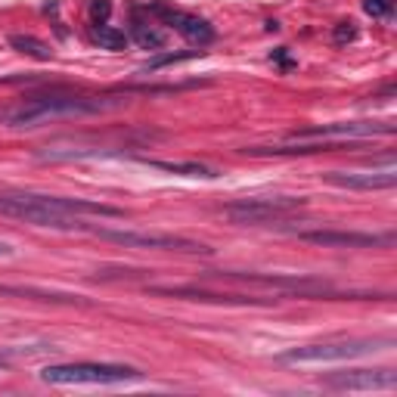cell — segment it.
Masks as SVG:
<instances>
[{
	"instance_id": "8fae6325",
	"label": "cell",
	"mask_w": 397,
	"mask_h": 397,
	"mask_svg": "<svg viewBox=\"0 0 397 397\" xmlns=\"http://www.w3.org/2000/svg\"><path fill=\"white\" fill-rule=\"evenodd\" d=\"M152 295H167V298H183V301H205V304H236V307H245V304H270L267 298H252V295H217V292H205V289H192V285H152Z\"/></svg>"
},
{
	"instance_id": "ffe728a7",
	"label": "cell",
	"mask_w": 397,
	"mask_h": 397,
	"mask_svg": "<svg viewBox=\"0 0 397 397\" xmlns=\"http://www.w3.org/2000/svg\"><path fill=\"white\" fill-rule=\"evenodd\" d=\"M363 12L372 19H388L394 12V0H363Z\"/></svg>"
},
{
	"instance_id": "44dd1931",
	"label": "cell",
	"mask_w": 397,
	"mask_h": 397,
	"mask_svg": "<svg viewBox=\"0 0 397 397\" xmlns=\"http://www.w3.org/2000/svg\"><path fill=\"white\" fill-rule=\"evenodd\" d=\"M109 16H112V3H109V0H90V19H93V22L103 25Z\"/></svg>"
},
{
	"instance_id": "3957f363",
	"label": "cell",
	"mask_w": 397,
	"mask_h": 397,
	"mask_svg": "<svg viewBox=\"0 0 397 397\" xmlns=\"http://www.w3.org/2000/svg\"><path fill=\"white\" fill-rule=\"evenodd\" d=\"M136 378L143 372L124 363H56L41 369V382L47 385H118Z\"/></svg>"
},
{
	"instance_id": "277c9868",
	"label": "cell",
	"mask_w": 397,
	"mask_h": 397,
	"mask_svg": "<svg viewBox=\"0 0 397 397\" xmlns=\"http://www.w3.org/2000/svg\"><path fill=\"white\" fill-rule=\"evenodd\" d=\"M382 345H391V338H345L326 341V345H304L279 354V363H335V360H354L376 354Z\"/></svg>"
},
{
	"instance_id": "52a82bcc",
	"label": "cell",
	"mask_w": 397,
	"mask_h": 397,
	"mask_svg": "<svg viewBox=\"0 0 397 397\" xmlns=\"http://www.w3.org/2000/svg\"><path fill=\"white\" fill-rule=\"evenodd\" d=\"M391 121H335V124H314V128L292 130L289 140H369V136H391L394 134Z\"/></svg>"
},
{
	"instance_id": "7402d4cb",
	"label": "cell",
	"mask_w": 397,
	"mask_h": 397,
	"mask_svg": "<svg viewBox=\"0 0 397 397\" xmlns=\"http://www.w3.org/2000/svg\"><path fill=\"white\" fill-rule=\"evenodd\" d=\"M354 37H357V28H354V22H338L332 31V41L335 43H351Z\"/></svg>"
},
{
	"instance_id": "ba28073f",
	"label": "cell",
	"mask_w": 397,
	"mask_h": 397,
	"mask_svg": "<svg viewBox=\"0 0 397 397\" xmlns=\"http://www.w3.org/2000/svg\"><path fill=\"white\" fill-rule=\"evenodd\" d=\"M217 279H236V283H252V285H264V289H292L298 295H326L332 285L326 279L316 276H289V273H239V270H217L208 273Z\"/></svg>"
},
{
	"instance_id": "5bb4252c",
	"label": "cell",
	"mask_w": 397,
	"mask_h": 397,
	"mask_svg": "<svg viewBox=\"0 0 397 397\" xmlns=\"http://www.w3.org/2000/svg\"><path fill=\"white\" fill-rule=\"evenodd\" d=\"M0 295H19V298H37V301H56V304H90L87 298L72 295V292H53V289H34V285H6L0 283Z\"/></svg>"
},
{
	"instance_id": "5b68a950",
	"label": "cell",
	"mask_w": 397,
	"mask_h": 397,
	"mask_svg": "<svg viewBox=\"0 0 397 397\" xmlns=\"http://www.w3.org/2000/svg\"><path fill=\"white\" fill-rule=\"evenodd\" d=\"M99 239H109L124 248H159V252H183V254H211L205 242L186 239V236H171V233H136V230H93Z\"/></svg>"
},
{
	"instance_id": "7c38bea8",
	"label": "cell",
	"mask_w": 397,
	"mask_h": 397,
	"mask_svg": "<svg viewBox=\"0 0 397 397\" xmlns=\"http://www.w3.org/2000/svg\"><path fill=\"white\" fill-rule=\"evenodd\" d=\"M323 180L341 190H391L397 186V171L385 167V171H369V174H347V171H326Z\"/></svg>"
},
{
	"instance_id": "30bf717a",
	"label": "cell",
	"mask_w": 397,
	"mask_h": 397,
	"mask_svg": "<svg viewBox=\"0 0 397 397\" xmlns=\"http://www.w3.org/2000/svg\"><path fill=\"white\" fill-rule=\"evenodd\" d=\"M323 385L338 391H391L397 385L394 369H351V372H335L323 378Z\"/></svg>"
},
{
	"instance_id": "603a6c76",
	"label": "cell",
	"mask_w": 397,
	"mask_h": 397,
	"mask_svg": "<svg viewBox=\"0 0 397 397\" xmlns=\"http://www.w3.org/2000/svg\"><path fill=\"white\" fill-rule=\"evenodd\" d=\"M273 62H279L283 68H295V59H292L289 53H285V47H279V50H273V56H270Z\"/></svg>"
},
{
	"instance_id": "8992f818",
	"label": "cell",
	"mask_w": 397,
	"mask_h": 397,
	"mask_svg": "<svg viewBox=\"0 0 397 397\" xmlns=\"http://www.w3.org/2000/svg\"><path fill=\"white\" fill-rule=\"evenodd\" d=\"M307 205V198H295V196H276V198H239V202H230L223 208L230 223H267L279 214H289Z\"/></svg>"
},
{
	"instance_id": "6da1fadb",
	"label": "cell",
	"mask_w": 397,
	"mask_h": 397,
	"mask_svg": "<svg viewBox=\"0 0 397 397\" xmlns=\"http://www.w3.org/2000/svg\"><path fill=\"white\" fill-rule=\"evenodd\" d=\"M124 96H87V93H68V90H50V93H31L25 99L0 105V124L10 128H37L53 118H81V115H99L124 105Z\"/></svg>"
},
{
	"instance_id": "7a4b0ae2",
	"label": "cell",
	"mask_w": 397,
	"mask_h": 397,
	"mask_svg": "<svg viewBox=\"0 0 397 397\" xmlns=\"http://www.w3.org/2000/svg\"><path fill=\"white\" fill-rule=\"evenodd\" d=\"M0 214L50 230H87V223L81 217H72L65 211L53 208L50 198L41 196V192H3L0 196Z\"/></svg>"
},
{
	"instance_id": "cb8c5ba5",
	"label": "cell",
	"mask_w": 397,
	"mask_h": 397,
	"mask_svg": "<svg viewBox=\"0 0 397 397\" xmlns=\"http://www.w3.org/2000/svg\"><path fill=\"white\" fill-rule=\"evenodd\" d=\"M6 254H12V245H6V242H0V258H6Z\"/></svg>"
},
{
	"instance_id": "9c48e42d",
	"label": "cell",
	"mask_w": 397,
	"mask_h": 397,
	"mask_svg": "<svg viewBox=\"0 0 397 397\" xmlns=\"http://www.w3.org/2000/svg\"><path fill=\"white\" fill-rule=\"evenodd\" d=\"M298 239L323 248H376L391 245L394 233H354V230H301Z\"/></svg>"
},
{
	"instance_id": "ac0fdd59",
	"label": "cell",
	"mask_w": 397,
	"mask_h": 397,
	"mask_svg": "<svg viewBox=\"0 0 397 397\" xmlns=\"http://www.w3.org/2000/svg\"><path fill=\"white\" fill-rule=\"evenodd\" d=\"M136 41V47H143V50H159V47H165V31H155L152 25H143V22H134V34H130Z\"/></svg>"
},
{
	"instance_id": "d6986e66",
	"label": "cell",
	"mask_w": 397,
	"mask_h": 397,
	"mask_svg": "<svg viewBox=\"0 0 397 397\" xmlns=\"http://www.w3.org/2000/svg\"><path fill=\"white\" fill-rule=\"evenodd\" d=\"M205 50H190V53H165V56H155V59H149L146 65H143V72H159V68L165 65H177V62H186V59H196V56H202Z\"/></svg>"
},
{
	"instance_id": "d4e9b609",
	"label": "cell",
	"mask_w": 397,
	"mask_h": 397,
	"mask_svg": "<svg viewBox=\"0 0 397 397\" xmlns=\"http://www.w3.org/2000/svg\"><path fill=\"white\" fill-rule=\"evenodd\" d=\"M6 363H10V351H0V369H3Z\"/></svg>"
},
{
	"instance_id": "4fadbf2b",
	"label": "cell",
	"mask_w": 397,
	"mask_h": 397,
	"mask_svg": "<svg viewBox=\"0 0 397 397\" xmlns=\"http://www.w3.org/2000/svg\"><path fill=\"white\" fill-rule=\"evenodd\" d=\"M174 28L180 31V34L186 37L190 43H196V47H208L211 41H214V28H211L208 19H198V16H190V12H177L174 16Z\"/></svg>"
},
{
	"instance_id": "e0dca14e",
	"label": "cell",
	"mask_w": 397,
	"mask_h": 397,
	"mask_svg": "<svg viewBox=\"0 0 397 397\" xmlns=\"http://www.w3.org/2000/svg\"><path fill=\"white\" fill-rule=\"evenodd\" d=\"M93 41H96L103 50H124L130 37L124 34L121 28H115V25L103 22V25H93Z\"/></svg>"
},
{
	"instance_id": "9a60e30c",
	"label": "cell",
	"mask_w": 397,
	"mask_h": 397,
	"mask_svg": "<svg viewBox=\"0 0 397 397\" xmlns=\"http://www.w3.org/2000/svg\"><path fill=\"white\" fill-rule=\"evenodd\" d=\"M140 161L149 167H159V171L177 174V177H202V180L221 177V171H214L208 165H198V161H165V159H140Z\"/></svg>"
},
{
	"instance_id": "2e32d148",
	"label": "cell",
	"mask_w": 397,
	"mask_h": 397,
	"mask_svg": "<svg viewBox=\"0 0 397 397\" xmlns=\"http://www.w3.org/2000/svg\"><path fill=\"white\" fill-rule=\"evenodd\" d=\"M10 47L16 50V53H25V56H31V59H37V62L53 59L50 43H43L41 37H34V34H10Z\"/></svg>"
}]
</instances>
